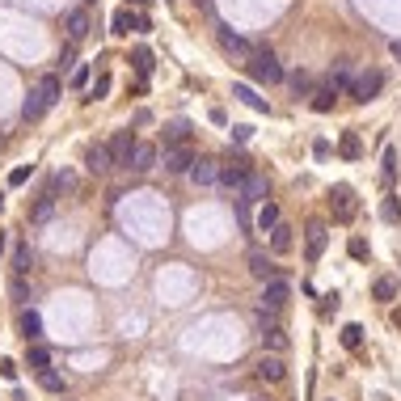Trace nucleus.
<instances>
[{
	"label": "nucleus",
	"mask_w": 401,
	"mask_h": 401,
	"mask_svg": "<svg viewBox=\"0 0 401 401\" xmlns=\"http://www.w3.org/2000/svg\"><path fill=\"white\" fill-rule=\"evenodd\" d=\"M106 93H110V76L102 72V76H97V81H93V89H89V102H102V97H106Z\"/></svg>",
	"instance_id": "36"
},
{
	"label": "nucleus",
	"mask_w": 401,
	"mask_h": 401,
	"mask_svg": "<svg viewBox=\"0 0 401 401\" xmlns=\"http://www.w3.org/2000/svg\"><path fill=\"white\" fill-rule=\"evenodd\" d=\"M232 97H237V102H245L249 110H266V102H262V97H258L249 85H232Z\"/></svg>",
	"instance_id": "27"
},
{
	"label": "nucleus",
	"mask_w": 401,
	"mask_h": 401,
	"mask_svg": "<svg viewBox=\"0 0 401 401\" xmlns=\"http://www.w3.org/2000/svg\"><path fill=\"white\" fill-rule=\"evenodd\" d=\"M131 63H136L140 76H148V72H152V51H148V47H136V51H131Z\"/></svg>",
	"instance_id": "31"
},
{
	"label": "nucleus",
	"mask_w": 401,
	"mask_h": 401,
	"mask_svg": "<svg viewBox=\"0 0 401 401\" xmlns=\"http://www.w3.org/2000/svg\"><path fill=\"white\" fill-rule=\"evenodd\" d=\"M291 245H296V237H291V228H287V224L279 220V228L271 232V249H275V254H287Z\"/></svg>",
	"instance_id": "24"
},
{
	"label": "nucleus",
	"mask_w": 401,
	"mask_h": 401,
	"mask_svg": "<svg viewBox=\"0 0 401 401\" xmlns=\"http://www.w3.org/2000/svg\"><path fill=\"white\" fill-rule=\"evenodd\" d=\"M131 30H140V34H144V30H148V17H131L127 9H119V13L110 17V34H131Z\"/></svg>",
	"instance_id": "16"
},
{
	"label": "nucleus",
	"mask_w": 401,
	"mask_h": 401,
	"mask_svg": "<svg viewBox=\"0 0 401 401\" xmlns=\"http://www.w3.org/2000/svg\"><path fill=\"white\" fill-rule=\"evenodd\" d=\"M39 384H43L47 393H63V376L51 372V367H47V372H39Z\"/></svg>",
	"instance_id": "33"
},
{
	"label": "nucleus",
	"mask_w": 401,
	"mask_h": 401,
	"mask_svg": "<svg viewBox=\"0 0 401 401\" xmlns=\"http://www.w3.org/2000/svg\"><path fill=\"white\" fill-rule=\"evenodd\" d=\"M106 148H110L114 169H127V165H131V148H136V140H131V131H119V136H114Z\"/></svg>",
	"instance_id": "13"
},
{
	"label": "nucleus",
	"mask_w": 401,
	"mask_h": 401,
	"mask_svg": "<svg viewBox=\"0 0 401 401\" xmlns=\"http://www.w3.org/2000/svg\"><path fill=\"white\" fill-rule=\"evenodd\" d=\"M393 55H397V59H401V39H397V43H393Z\"/></svg>",
	"instance_id": "42"
},
{
	"label": "nucleus",
	"mask_w": 401,
	"mask_h": 401,
	"mask_svg": "<svg viewBox=\"0 0 401 401\" xmlns=\"http://www.w3.org/2000/svg\"><path fill=\"white\" fill-rule=\"evenodd\" d=\"M21 333H25V342H39V338H43V317H39L34 309L21 313Z\"/></svg>",
	"instance_id": "21"
},
{
	"label": "nucleus",
	"mask_w": 401,
	"mask_h": 401,
	"mask_svg": "<svg viewBox=\"0 0 401 401\" xmlns=\"http://www.w3.org/2000/svg\"><path fill=\"white\" fill-rule=\"evenodd\" d=\"M266 194H271V178H266V174H258V169H249L241 198H245V203H266Z\"/></svg>",
	"instance_id": "11"
},
{
	"label": "nucleus",
	"mask_w": 401,
	"mask_h": 401,
	"mask_svg": "<svg viewBox=\"0 0 401 401\" xmlns=\"http://www.w3.org/2000/svg\"><path fill=\"white\" fill-rule=\"evenodd\" d=\"M249 275L258 279V283H271V279H279V266L271 262V258H266V254H249Z\"/></svg>",
	"instance_id": "15"
},
{
	"label": "nucleus",
	"mask_w": 401,
	"mask_h": 401,
	"mask_svg": "<svg viewBox=\"0 0 401 401\" xmlns=\"http://www.w3.org/2000/svg\"><path fill=\"white\" fill-rule=\"evenodd\" d=\"M329 207H333V216H338L342 224L355 220V190L351 186H333L329 190Z\"/></svg>",
	"instance_id": "8"
},
{
	"label": "nucleus",
	"mask_w": 401,
	"mask_h": 401,
	"mask_svg": "<svg viewBox=\"0 0 401 401\" xmlns=\"http://www.w3.org/2000/svg\"><path fill=\"white\" fill-rule=\"evenodd\" d=\"M21 182H30V165H17V169L9 174V186H21Z\"/></svg>",
	"instance_id": "40"
},
{
	"label": "nucleus",
	"mask_w": 401,
	"mask_h": 401,
	"mask_svg": "<svg viewBox=\"0 0 401 401\" xmlns=\"http://www.w3.org/2000/svg\"><path fill=\"white\" fill-rule=\"evenodd\" d=\"M325 241H329L325 224H321V220H313V224L305 228V254H309V262H317V258L325 254Z\"/></svg>",
	"instance_id": "9"
},
{
	"label": "nucleus",
	"mask_w": 401,
	"mask_h": 401,
	"mask_svg": "<svg viewBox=\"0 0 401 401\" xmlns=\"http://www.w3.org/2000/svg\"><path fill=\"white\" fill-rule=\"evenodd\" d=\"M85 34H89V13H85V9H72V13H68V39L81 43Z\"/></svg>",
	"instance_id": "23"
},
{
	"label": "nucleus",
	"mask_w": 401,
	"mask_h": 401,
	"mask_svg": "<svg viewBox=\"0 0 401 401\" xmlns=\"http://www.w3.org/2000/svg\"><path fill=\"white\" fill-rule=\"evenodd\" d=\"M380 174H384V186H393V178H397V152H393V148L384 152V169H380Z\"/></svg>",
	"instance_id": "37"
},
{
	"label": "nucleus",
	"mask_w": 401,
	"mask_h": 401,
	"mask_svg": "<svg viewBox=\"0 0 401 401\" xmlns=\"http://www.w3.org/2000/svg\"><path fill=\"white\" fill-rule=\"evenodd\" d=\"M127 169H136V174L156 169V148H152V144H144V140H136V148H131V165H127Z\"/></svg>",
	"instance_id": "14"
},
{
	"label": "nucleus",
	"mask_w": 401,
	"mask_h": 401,
	"mask_svg": "<svg viewBox=\"0 0 401 401\" xmlns=\"http://www.w3.org/2000/svg\"><path fill=\"white\" fill-rule=\"evenodd\" d=\"M380 89H384V72L367 68V72H359V76H355L351 97H355V102H372V97H380Z\"/></svg>",
	"instance_id": "3"
},
{
	"label": "nucleus",
	"mask_w": 401,
	"mask_h": 401,
	"mask_svg": "<svg viewBox=\"0 0 401 401\" xmlns=\"http://www.w3.org/2000/svg\"><path fill=\"white\" fill-rule=\"evenodd\" d=\"M190 140V123H169V127H165V144H169V148H178V144H186Z\"/></svg>",
	"instance_id": "25"
},
{
	"label": "nucleus",
	"mask_w": 401,
	"mask_h": 401,
	"mask_svg": "<svg viewBox=\"0 0 401 401\" xmlns=\"http://www.w3.org/2000/svg\"><path fill=\"white\" fill-rule=\"evenodd\" d=\"M333 97H338V93H333L329 85H321V89H313V110H317V114H325V110H333Z\"/></svg>",
	"instance_id": "29"
},
{
	"label": "nucleus",
	"mask_w": 401,
	"mask_h": 401,
	"mask_svg": "<svg viewBox=\"0 0 401 401\" xmlns=\"http://www.w3.org/2000/svg\"><path fill=\"white\" fill-rule=\"evenodd\" d=\"M287 85H291V93H296V97H313V76H309V72H291V76H287Z\"/></svg>",
	"instance_id": "28"
},
{
	"label": "nucleus",
	"mask_w": 401,
	"mask_h": 401,
	"mask_svg": "<svg viewBox=\"0 0 401 401\" xmlns=\"http://www.w3.org/2000/svg\"><path fill=\"white\" fill-rule=\"evenodd\" d=\"M249 401H271V397H262V393H258V397H249Z\"/></svg>",
	"instance_id": "43"
},
{
	"label": "nucleus",
	"mask_w": 401,
	"mask_h": 401,
	"mask_svg": "<svg viewBox=\"0 0 401 401\" xmlns=\"http://www.w3.org/2000/svg\"><path fill=\"white\" fill-rule=\"evenodd\" d=\"M359 342H363V329H359V325H347V329H342V347H347V351H359Z\"/></svg>",
	"instance_id": "35"
},
{
	"label": "nucleus",
	"mask_w": 401,
	"mask_h": 401,
	"mask_svg": "<svg viewBox=\"0 0 401 401\" xmlns=\"http://www.w3.org/2000/svg\"><path fill=\"white\" fill-rule=\"evenodd\" d=\"M338 148H342L347 161H359V156H363V140H359V131H342V144H338Z\"/></svg>",
	"instance_id": "26"
},
{
	"label": "nucleus",
	"mask_w": 401,
	"mask_h": 401,
	"mask_svg": "<svg viewBox=\"0 0 401 401\" xmlns=\"http://www.w3.org/2000/svg\"><path fill=\"white\" fill-rule=\"evenodd\" d=\"M186 178H190L194 186H220V161H212V156H203V161H194Z\"/></svg>",
	"instance_id": "7"
},
{
	"label": "nucleus",
	"mask_w": 401,
	"mask_h": 401,
	"mask_svg": "<svg viewBox=\"0 0 401 401\" xmlns=\"http://www.w3.org/2000/svg\"><path fill=\"white\" fill-rule=\"evenodd\" d=\"M287 300H291V283L279 275L271 283H262V309H271V313H283L287 309Z\"/></svg>",
	"instance_id": "4"
},
{
	"label": "nucleus",
	"mask_w": 401,
	"mask_h": 401,
	"mask_svg": "<svg viewBox=\"0 0 401 401\" xmlns=\"http://www.w3.org/2000/svg\"><path fill=\"white\" fill-rule=\"evenodd\" d=\"M51 212H55V190H43V198L34 203V224L51 220Z\"/></svg>",
	"instance_id": "30"
},
{
	"label": "nucleus",
	"mask_w": 401,
	"mask_h": 401,
	"mask_svg": "<svg viewBox=\"0 0 401 401\" xmlns=\"http://www.w3.org/2000/svg\"><path fill=\"white\" fill-rule=\"evenodd\" d=\"M254 376H258L262 384H279V380L287 376L283 355H262V359H258V367H254Z\"/></svg>",
	"instance_id": "6"
},
{
	"label": "nucleus",
	"mask_w": 401,
	"mask_h": 401,
	"mask_svg": "<svg viewBox=\"0 0 401 401\" xmlns=\"http://www.w3.org/2000/svg\"><path fill=\"white\" fill-rule=\"evenodd\" d=\"M254 224H258V232H275V228H279V203H271V198H266V203L258 207V220H254Z\"/></svg>",
	"instance_id": "20"
},
{
	"label": "nucleus",
	"mask_w": 401,
	"mask_h": 401,
	"mask_svg": "<svg viewBox=\"0 0 401 401\" xmlns=\"http://www.w3.org/2000/svg\"><path fill=\"white\" fill-rule=\"evenodd\" d=\"M85 5H93V0H85Z\"/></svg>",
	"instance_id": "45"
},
{
	"label": "nucleus",
	"mask_w": 401,
	"mask_h": 401,
	"mask_svg": "<svg viewBox=\"0 0 401 401\" xmlns=\"http://www.w3.org/2000/svg\"><path fill=\"white\" fill-rule=\"evenodd\" d=\"M89 76H93V72H89V63H76V68H72V85H76V89H85Z\"/></svg>",
	"instance_id": "38"
},
{
	"label": "nucleus",
	"mask_w": 401,
	"mask_h": 401,
	"mask_svg": "<svg viewBox=\"0 0 401 401\" xmlns=\"http://www.w3.org/2000/svg\"><path fill=\"white\" fill-rule=\"evenodd\" d=\"M372 296H376V300H393V296H397V283H393V279L384 275V279H376V287H372Z\"/></svg>",
	"instance_id": "34"
},
{
	"label": "nucleus",
	"mask_w": 401,
	"mask_h": 401,
	"mask_svg": "<svg viewBox=\"0 0 401 401\" xmlns=\"http://www.w3.org/2000/svg\"><path fill=\"white\" fill-rule=\"evenodd\" d=\"M351 258H355V262H363V258H367V245H363L359 237H351Z\"/></svg>",
	"instance_id": "41"
},
{
	"label": "nucleus",
	"mask_w": 401,
	"mask_h": 401,
	"mask_svg": "<svg viewBox=\"0 0 401 401\" xmlns=\"http://www.w3.org/2000/svg\"><path fill=\"white\" fill-rule=\"evenodd\" d=\"M220 47H224V51H232V55H237V59H254V51H258V47H249V43H245L241 34H232L228 25L220 30Z\"/></svg>",
	"instance_id": "17"
},
{
	"label": "nucleus",
	"mask_w": 401,
	"mask_h": 401,
	"mask_svg": "<svg viewBox=\"0 0 401 401\" xmlns=\"http://www.w3.org/2000/svg\"><path fill=\"white\" fill-rule=\"evenodd\" d=\"M25 367H30V372H47V367H51V351H47L43 342H30V351H25Z\"/></svg>",
	"instance_id": "19"
},
{
	"label": "nucleus",
	"mask_w": 401,
	"mask_h": 401,
	"mask_svg": "<svg viewBox=\"0 0 401 401\" xmlns=\"http://www.w3.org/2000/svg\"><path fill=\"white\" fill-rule=\"evenodd\" d=\"M333 93H347L355 81H351V63H333V72H329V81H325Z\"/></svg>",
	"instance_id": "22"
},
{
	"label": "nucleus",
	"mask_w": 401,
	"mask_h": 401,
	"mask_svg": "<svg viewBox=\"0 0 401 401\" xmlns=\"http://www.w3.org/2000/svg\"><path fill=\"white\" fill-rule=\"evenodd\" d=\"M55 102H59V76H43L34 89H30V97L21 102V119L25 123H39Z\"/></svg>",
	"instance_id": "1"
},
{
	"label": "nucleus",
	"mask_w": 401,
	"mask_h": 401,
	"mask_svg": "<svg viewBox=\"0 0 401 401\" xmlns=\"http://www.w3.org/2000/svg\"><path fill=\"white\" fill-rule=\"evenodd\" d=\"M194 161H198V156H194L186 144H178V148H165V161H161V165H165L169 174H190V165H194Z\"/></svg>",
	"instance_id": "10"
},
{
	"label": "nucleus",
	"mask_w": 401,
	"mask_h": 401,
	"mask_svg": "<svg viewBox=\"0 0 401 401\" xmlns=\"http://www.w3.org/2000/svg\"><path fill=\"white\" fill-rule=\"evenodd\" d=\"M258 338H262V347L271 351V355H283V351H287V329H283V325H275V329H262Z\"/></svg>",
	"instance_id": "18"
},
{
	"label": "nucleus",
	"mask_w": 401,
	"mask_h": 401,
	"mask_svg": "<svg viewBox=\"0 0 401 401\" xmlns=\"http://www.w3.org/2000/svg\"><path fill=\"white\" fill-rule=\"evenodd\" d=\"M249 76H254L258 85H279V81H283V68H279V59H275L271 51H254V59H249Z\"/></svg>",
	"instance_id": "2"
},
{
	"label": "nucleus",
	"mask_w": 401,
	"mask_h": 401,
	"mask_svg": "<svg viewBox=\"0 0 401 401\" xmlns=\"http://www.w3.org/2000/svg\"><path fill=\"white\" fill-rule=\"evenodd\" d=\"M380 216H384L389 224H397V216H401V212H397V198H384V203H380Z\"/></svg>",
	"instance_id": "39"
},
{
	"label": "nucleus",
	"mask_w": 401,
	"mask_h": 401,
	"mask_svg": "<svg viewBox=\"0 0 401 401\" xmlns=\"http://www.w3.org/2000/svg\"><path fill=\"white\" fill-rule=\"evenodd\" d=\"M30 262H34V254H30V245H17L13 249V275H25Z\"/></svg>",
	"instance_id": "32"
},
{
	"label": "nucleus",
	"mask_w": 401,
	"mask_h": 401,
	"mask_svg": "<svg viewBox=\"0 0 401 401\" xmlns=\"http://www.w3.org/2000/svg\"><path fill=\"white\" fill-rule=\"evenodd\" d=\"M245 178H249V165H245V161H228V165H220V186H224L232 198H241Z\"/></svg>",
	"instance_id": "5"
},
{
	"label": "nucleus",
	"mask_w": 401,
	"mask_h": 401,
	"mask_svg": "<svg viewBox=\"0 0 401 401\" xmlns=\"http://www.w3.org/2000/svg\"><path fill=\"white\" fill-rule=\"evenodd\" d=\"M0 207H5V194H0Z\"/></svg>",
	"instance_id": "44"
},
{
	"label": "nucleus",
	"mask_w": 401,
	"mask_h": 401,
	"mask_svg": "<svg viewBox=\"0 0 401 401\" xmlns=\"http://www.w3.org/2000/svg\"><path fill=\"white\" fill-rule=\"evenodd\" d=\"M85 169H89V174H110V169H114L110 148H106V144H89V148H85Z\"/></svg>",
	"instance_id": "12"
}]
</instances>
